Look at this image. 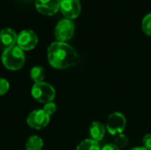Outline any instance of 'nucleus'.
<instances>
[{
	"instance_id": "obj_8",
	"label": "nucleus",
	"mask_w": 151,
	"mask_h": 150,
	"mask_svg": "<svg viewBox=\"0 0 151 150\" xmlns=\"http://www.w3.org/2000/svg\"><path fill=\"white\" fill-rule=\"evenodd\" d=\"M59 9L66 19H73L81 13V5L80 0H60Z\"/></svg>"
},
{
	"instance_id": "obj_16",
	"label": "nucleus",
	"mask_w": 151,
	"mask_h": 150,
	"mask_svg": "<svg viewBox=\"0 0 151 150\" xmlns=\"http://www.w3.org/2000/svg\"><path fill=\"white\" fill-rule=\"evenodd\" d=\"M128 143H129V140H128L127 136H126L123 133H119L115 138V143L114 144L120 149L126 148L128 145Z\"/></svg>"
},
{
	"instance_id": "obj_5",
	"label": "nucleus",
	"mask_w": 151,
	"mask_h": 150,
	"mask_svg": "<svg viewBox=\"0 0 151 150\" xmlns=\"http://www.w3.org/2000/svg\"><path fill=\"white\" fill-rule=\"evenodd\" d=\"M127 126L126 117L120 112L111 113L106 123V130L111 135H116L117 133H122Z\"/></svg>"
},
{
	"instance_id": "obj_10",
	"label": "nucleus",
	"mask_w": 151,
	"mask_h": 150,
	"mask_svg": "<svg viewBox=\"0 0 151 150\" xmlns=\"http://www.w3.org/2000/svg\"><path fill=\"white\" fill-rule=\"evenodd\" d=\"M17 34L16 32L9 27L4 28L0 32V42L6 48L14 46L17 43Z\"/></svg>"
},
{
	"instance_id": "obj_6",
	"label": "nucleus",
	"mask_w": 151,
	"mask_h": 150,
	"mask_svg": "<svg viewBox=\"0 0 151 150\" xmlns=\"http://www.w3.org/2000/svg\"><path fill=\"white\" fill-rule=\"evenodd\" d=\"M38 42V37L36 34L29 29L21 31L17 37V46L22 50H33Z\"/></svg>"
},
{
	"instance_id": "obj_9",
	"label": "nucleus",
	"mask_w": 151,
	"mask_h": 150,
	"mask_svg": "<svg viewBox=\"0 0 151 150\" xmlns=\"http://www.w3.org/2000/svg\"><path fill=\"white\" fill-rule=\"evenodd\" d=\"M60 5V0H35L36 10L46 16L55 14Z\"/></svg>"
},
{
	"instance_id": "obj_14",
	"label": "nucleus",
	"mask_w": 151,
	"mask_h": 150,
	"mask_svg": "<svg viewBox=\"0 0 151 150\" xmlns=\"http://www.w3.org/2000/svg\"><path fill=\"white\" fill-rule=\"evenodd\" d=\"M45 77L44 69L41 66H35L30 71V78L35 83L42 82Z\"/></svg>"
},
{
	"instance_id": "obj_19",
	"label": "nucleus",
	"mask_w": 151,
	"mask_h": 150,
	"mask_svg": "<svg viewBox=\"0 0 151 150\" xmlns=\"http://www.w3.org/2000/svg\"><path fill=\"white\" fill-rule=\"evenodd\" d=\"M143 147L148 150H151V133H148L142 139Z\"/></svg>"
},
{
	"instance_id": "obj_20",
	"label": "nucleus",
	"mask_w": 151,
	"mask_h": 150,
	"mask_svg": "<svg viewBox=\"0 0 151 150\" xmlns=\"http://www.w3.org/2000/svg\"><path fill=\"white\" fill-rule=\"evenodd\" d=\"M101 150H120V149H119L115 144H111V143H109V144H106L104 145Z\"/></svg>"
},
{
	"instance_id": "obj_12",
	"label": "nucleus",
	"mask_w": 151,
	"mask_h": 150,
	"mask_svg": "<svg viewBox=\"0 0 151 150\" xmlns=\"http://www.w3.org/2000/svg\"><path fill=\"white\" fill-rule=\"evenodd\" d=\"M43 147V141L37 135L30 136L26 142L27 150H42Z\"/></svg>"
},
{
	"instance_id": "obj_18",
	"label": "nucleus",
	"mask_w": 151,
	"mask_h": 150,
	"mask_svg": "<svg viewBox=\"0 0 151 150\" xmlns=\"http://www.w3.org/2000/svg\"><path fill=\"white\" fill-rule=\"evenodd\" d=\"M10 88V84L8 80H6L4 78H0V95H5Z\"/></svg>"
},
{
	"instance_id": "obj_15",
	"label": "nucleus",
	"mask_w": 151,
	"mask_h": 150,
	"mask_svg": "<svg viewBox=\"0 0 151 150\" xmlns=\"http://www.w3.org/2000/svg\"><path fill=\"white\" fill-rule=\"evenodd\" d=\"M142 29L144 34L151 36V12L147 13L142 20Z\"/></svg>"
},
{
	"instance_id": "obj_1",
	"label": "nucleus",
	"mask_w": 151,
	"mask_h": 150,
	"mask_svg": "<svg viewBox=\"0 0 151 150\" xmlns=\"http://www.w3.org/2000/svg\"><path fill=\"white\" fill-rule=\"evenodd\" d=\"M48 61L56 69H65L74 65L78 61L75 49L63 42H52L47 50Z\"/></svg>"
},
{
	"instance_id": "obj_13",
	"label": "nucleus",
	"mask_w": 151,
	"mask_h": 150,
	"mask_svg": "<svg viewBox=\"0 0 151 150\" xmlns=\"http://www.w3.org/2000/svg\"><path fill=\"white\" fill-rule=\"evenodd\" d=\"M76 150H101V147L98 141L92 139H87L77 146Z\"/></svg>"
},
{
	"instance_id": "obj_4",
	"label": "nucleus",
	"mask_w": 151,
	"mask_h": 150,
	"mask_svg": "<svg viewBox=\"0 0 151 150\" xmlns=\"http://www.w3.org/2000/svg\"><path fill=\"white\" fill-rule=\"evenodd\" d=\"M74 29H75V26L72 19L66 18L62 19L58 22V24L55 27L54 35L58 40V42H66L73 36Z\"/></svg>"
},
{
	"instance_id": "obj_7",
	"label": "nucleus",
	"mask_w": 151,
	"mask_h": 150,
	"mask_svg": "<svg viewBox=\"0 0 151 150\" xmlns=\"http://www.w3.org/2000/svg\"><path fill=\"white\" fill-rule=\"evenodd\" d=\"M50 122V116L43 110L33 111L27 118V125L34 129L39 130L47 126Z\"/></svg>"
},
{
	"instance_id": "obj_11",
	"label": "nucleus",
	"mask_w": 151,
	"mask_h": 150,
	"mask_svg": "<svg viewBox=\"0 0 151 150\" xmlns=\"http://www.w3.org/2000/svg\"><path fill=\"white\" fill-rule=\"evenodd\" d=\"M106 132V127L98 121H94L90 126H89V134L91 136V139L96 141H101Z\"/></svg>"
},
{
	"instance_id": "obj_2",
	"label": "nucleus",
	"mask_w": 151,
	"mask_h": 150,
	"mask_svg": "<svg viewBox=\"0 0 151 150\" xmlns=\"http://www.w3.org/2000/svg\"><path fill=\"white\" fill-rule=\"evenodd\" d=\"M25 60L24 51L17 45L6 48L2 54V63L4 66L11 71H17L22 68Z\"/></svg>"
},
{
	"instance_id": "obj_21",
	"label": "nucleus",
	"mask_w": 151,
	"mask_h": 150,
	"mask_svg": "<svg viewBox=\"0 0 151 150\" xmlns=\"http://www.w3.org/2000/svg\"><path fill=\"white\" fill-rule=\"evenodd\" d=\"M131 150H148L147 149H145L143 146L142 147H136V148H134V149H132Z\"/></svg>"
},
{
	"instance_id": "obj_17",
	"label": "nucleus",
	"mask_w": 151,
	"mask_h": 150,
	"mask_svg": "<svg viewBox=\"0 0 151 150\" xmlns=\"http://www.w3.org/2000/svg\"><path fill=\"white\" fill-rule=\"evenodd\" d=\"M42 110H43L49 116H51V115H53V114L55 113V111H57V105H56L53 102H50V103H45Z\"/></svg>"
},
{
	"instance_id": "obj_3",
	"label": "nucleus",
	"mask_w": 151,
	"mask_h": 150,
	"mask_svg": "<svg viewBox=\"0 0 151 150\" xmlns=\"http://www.w3.org/2000/svg\"><path fill=\"white\" fill-rule=\"evenodd\" d=\"M32 96L41 103H48L54 100L56 91L54 88L47 82L35 83L31 89Z\"/></svg>"
}]
</instances>
